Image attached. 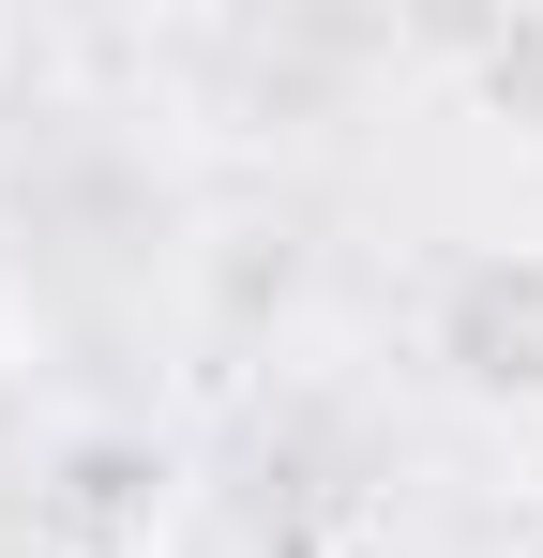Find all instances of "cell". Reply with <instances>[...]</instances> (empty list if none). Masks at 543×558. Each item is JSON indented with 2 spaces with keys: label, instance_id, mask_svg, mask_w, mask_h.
<instances>
[{
  "label": "cell",
  "instance_id": "3",
  "mask_svg": "<svg viewBox=\"0 0 543 558\" xmlns=\"http://www.w3.org/2000/svg\"><path fill=\"white\" fill-rule=\"evenodd\" d=\"M468 106H483V121H514V136H543V15L468 31Z\"/></svg>",
  "mask_w": 543,
  "mask_h": 558
},
{
  "label": "cell",
  "instance_id": "2",
  "mask_svg": "<svg viewBox=\"0 0 543 558\" xmlns=\"http://www.w3.org/2000/svg\"><path fill=\"white\" fill-rule=\"evenodd\" d=\"M46 529H61V558H152V529H167V453H152V438H76L61 483H46Z\"/></svg>",
  "mask_w": 543,
  "mask_h": 558
},
{
  "label": "cell",
  "instance_id": "1",
  "mask_svg": "<svg viewBox=\"0 0 543 558\" xmlns=\"http://www.w3.org/2000/svg\"><path fill=\"white\" fill-rule=\"evenodd\" d=\"M423 348H438V377L483 423H543V242H483V257L438 287Z\"/></svg>",
  "mask_w": 543,
  "mask_h": 558
}]
</instances>
